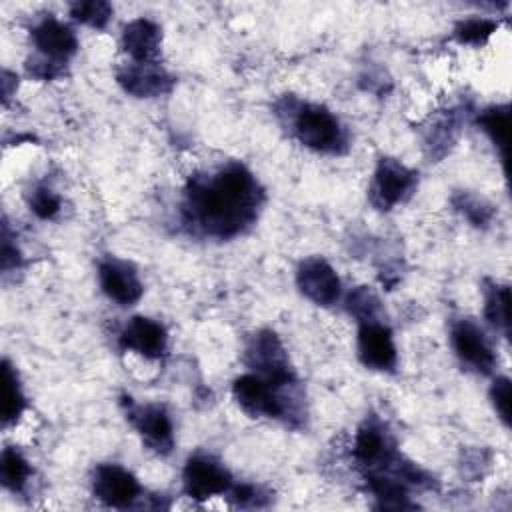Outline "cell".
I'll return each mask as SVG.
<instances>
[{
    "label": "cell",
    "mask_w": 512,
    "mask_h": 512,
    "mask_svg": "<svg viewBox=\"0 0 512 512\" xmlns=\"http://www.w3.org/2000/svg\"><path fill=\"white\" fill-rule=\"evenodd\" d=\"M264 204V190L242 164L230 162L208 174H194L184 188V224L202 236L230 240L250 230Z\"/></svg>",
    "instance_id": "cell-1"
},
{
    "label": "cell",
    "mask_w": 512,
    "mask_h": 512,
    "mask_svg": "<svg viewBox=\"0 0 512 512\" xmlns=\"http://www.w3.org/2000/svg\"><path fill=\"white\" fill-rule=\"evenodd\" d=\"M276 116L300 144L314 152L344 154L348 150L346 128L338 116L322 104L284 96L276 102Z\"/></svg>",
    "instance_id": "cell-2"
},
{
    "label": "cell",
    "mask_w": 512,
    "mask_h": 512,
    "mask_svg": "<svg viewBox=\"0 0 512 512\" xmlns=\"http://www.w3.org/2000/svg\"><path fill=\"white\" fill-rule=\"evenodd\" d=\"M416 186L418 174L412 168L396 158L384 156L374 168L372 182L368 186V200L376 210L388 212L406 202L414 194Z\"/></svg>",
    "instance_id": "cell-3"
},
{
    "label": "cell",
    "mask_w": 512,
    "mask_h": 512,
    "mask_svg": "<svg viewBox=\"0 0 512 512\" xmlns=\"http://www.w3.org/2000/svg\"><path fill=\"white\" fill-rule=\"evenodd\" d=\"M244 360L252 370H256L258 376L272 384L284 386L298 382L288 352L278 334L272 330H258L254 336H250L244 350Z\"/></svg>",
    "instance_id": "cell-4"
},
{
    "label": "cell",
    "mask_w": 512,
    "mask_h": 512,
    "mask_svg": "<svg viewBox=\"0 0 512 512\" xmlns=\"http://www.w3.org/2000/svg\"><path fill=\"white\" fill-rule=\"evenodd\" d=\"M232 484L234 482L228 468L210 454H194L184 464L182 486L186 496L196 502L226 494Z\"/></svg>",
    "instance_id": "cell-5"
},
{
    "label": "cell",
    "mask_w": 512,
    "mask_h": 512,
    "mask_svg": "<svg viewBox=\"0 0 512 512\" xmlns=\"http://www.w3.org/2000/svg\"><path fill=\"white\" fill-rule=\"evenodd\" d=\"M352 456L354 462L366 472H378L388 470L400 454L396 452L386 426L372 416L358 426L352 444Z\"/></svg>",
    "instance_id": "cell-6"
},
{
    "label": "cell",
    "mask_w": 512,
    "mask_h": 512,
    "mask_svg": "<svg viewBox=\"0 0 512 512\" xmlns=\"http://www.w3.org/2000/svg\"><path fill=\"white\" fill-rule=\"evenodd\" d=\"M450 342L462 366L476 374H490L496 366V354L484 330L470 318H460L450 326Z\"/></svg>",
    "instance_id": "cell-7"
},
{
    "label": "cell",
    "mask_w": 512,
    "mask_h": 512,
    "mask_svg": "<svg viewBox=\"0 0 512 512\" xmlns=\"http://www.w3.org/2000/svg\"><path fill=\"white\" fill-rule=\"evenodd\" d=\"M122 406L126 410V418L142 436L144 444L160 456L170 454L174 446V434L166 408L160 404H136L130 396L122 398Z\"/></svg>",
    "instance_id": "cell-8"
},
{
    "label": "cell",
    "mask_w": 512,
    "mask_h": 512,
    "mask_svg": "<svg viewBox=\"0 0 512 512\" xmlns=\"http://www.w3.org/2000/svg\"><path fill=\"white\" fill-rule=\"evenodd\" d=\"M358 360L378 372H392L398 362V352L390 326L384 320L360 322L356 338Z\"/></svg>",
    "instance_id": "cell-9"
},
{
    "label": "cell",
    "mask_w": 512,
    "mask_h": 512,
    "mask_svg": "<svg viewBox=\"0 0 512 512\" xmlns=\"http://www.w3.org/2000/svg\"><path fill=\"white\" fill-rule=\"evenodd\" d=\"M92 494L110 508H128L140 498L142 488L120 464H98L92 472Z\"/></svg>",
    "instance_id": "cell-10"
},
{
    "label": "cell",
    "mask_w": 512,
    "mask_h": 512,
    "mask_svg": "<svg viewBox=\"0 0 512 512\" xmlns=\"http://www.w3.org/2000/svg\"><path fill=\"white\" fill-rule=\"evenodd\" d=\"M298 290L316 306H332L340 300L342 284L336 270L320 256L306 258L296 270Z\"/></svg>",
    "instance_id": "cell-11"
},
{
    "label": "cell",
    "mask_w": 512,
    "mask_h": 512,
    "mask_svg": "<svg viewBox=\"0 0 512 512\" xmlns=\"http://www.w3.org/2000/svg\"><path fill=\"white\" fill-rule=\"evenodd\" d=\"M116 82L136 98H156L168 94L176 78L158 62H130L116 70Z\"/></svg>",
    "instance_id": "cell-12"
},
{
    "label": "cell",
    "mask_w": 512,
    "mask_h": 512,
    "mask_svg": "<svg viewBox=\"0 0 512 512\" xmlns=\"http://www.w3.org/2000/svg\"><path fill=\"white\" fill-rule=\"evenodd\" d=\"M102 292L120 306H132L142 298L144 286L136 268L120 258H106L98 264Z\"/></svg>",
    "instance_id": "cell-13"
},
{
    "label": "cell",
    "mask_w": 512,
    "mask_h": 512,
    "mask_svg": "<svg viewBox=\"0 0 512 512\" xmlns=\"http://www.w3.org/2000/svg\"><path fill=\"white\" fill-rule=\"evenodd\" d=\"M118 346L148 360H158L166 354L168 334L160 322L146 316H134L124 324L118 336Z\"/></svg>",
    "instance_id": "cell-14"
},
{
    "label": "cell",
    "mask_w": 512,
    "mask_h": 512,
    "mask_svg": "<svg viewBox=\"0 0 512 512\" xmlns=\"http://www.w3.org/2000/svg\"><path fill=\"white\" fill-rule=\"evenodd\" d=\"M32 42L36 46V54L64 66L78 50V38L74 30L54 16L42 18L32 28Z\"/></svg>",
    "instance_id": "cell-15"
},
{
    "label": "cell",
    "mask_w": 512,
    "mask_h": 512,
    "mask_svg": "<svg viewBox=\"0 0 512 512\" xmlns=\"http://www.w3.org/2000/svg\"><path fill=\"white\" fill-rule=\"evenodd\" d=\"M460 134V112L450 108L442 110L428 118V122L422 126V146L430 160L438 162L442 160L452 146L456 144V138Z\"/></svg>",
    "instance_id": "cell-16"
},
{
    "label": "cell",
    "mask_w": 512,
    "mask_h": 512,
    "mask_svg": "<svg viewBox=\"0 0 512 512\" xmlns=\"http://www.w3.org/2000/svg\"><path fill=\"white\" fill-rule=\"evenodd\" d=\"M160 42V26L148 18H136L122 30V48L132 62H156Z\"/></svg>",
    "instance_id": "cell-17"
},
{
    "label": "cell",
    "mask_w": 512,
    "mask_h": 512,
    "mask_svg": "<svg viewBox=\"0 0 512 512\" xmlns=\"http://www.w3.org/2000/svg\"><path fill=\"white\" fill-rule=\"evenodd\" d=\"M484 318L486 322L502 332L510 334V288L498 282H486L484 288Z\"/></svg>",
    "instance_id": "cell-18"
},
{
    "label": "cell",
    "mask_w": 512,
    "mask_h": 512,
    "mask_svg": "<svg viewBox=\"0 0 512 512\" xmlns=\"http://www.w3.org/2000/svg\"><path fill=\"white\" fill-rule=\"evenodd\" d=\"M26 408V398L20 388L16 368L4 360L2 362V424L10 426L18 422Z\"/></svg>",
    "instance_id": "cell-19"
},
{
    "label": "cell",
    "mask_w": 512,
    "mask_h": 512,
    "mask_svg": "<svg viewBox=\"0 0 512 512\" xmlns=\"http://www.w3.org/2000/svg\"><path fill=\"white\" fill-rule=\"evenodd\" d=\"M32 476V466L20 450L6 446L0 456V482L10 492H22Z\"/></svg>",
    "instance_id": "cell-20"
},
{
    "label": "cell",
    "mask_w": 512,
    "mask_h": 512,
    "mask_svg": "<svg viewBox=\"0 0 512 512\" xmlns=\"http://www.w3.org/2000/svg\"><path fill=\"white\" fill-rule=\"evenodd\" d=\"M508 104L488 106L478 114V126L498 148L502 162L506 160V142H508Z\"/></svg>",
    "instance_id": "cell-21"
},
{
    "label": "cell",
    "mask_w": 512,
    "mask_h": 512,
    "mask_svg": "<svg viewBox=\"0 0 512 512\" xmlns=\"http://www.w3.org/2000/svg\"><path fill=\"white\" fill-rule=\"evenodd\" d=\"M452 206L476 228H486L490 226L492 218H494V206L468 190H458L452 194Z\"/></svg>",
    "instance_id": "cell-22"
},
{
    "label": "cell",
    "mask_w": 512,
    "mask_h": 512,
    "mask_svg": "<svg viewBox=\"0 0 512 512\" xmlns=\"http://www.w3.org/2000/svg\"><path fill=\"white\" fill-rule=\"evenodd\" d=\"M346 310L358 320V324L382 320L384 316V306L370 286H356L354 290H350V294L346 296Z\"/></svg>",
    "instance_id": "cell-23"
},
{
    "label": "cell",
    "mask_w": 512,
    "mask_h": 512,
    "mask_svg": "<svg viewBox=\"0 0 512 512\" xmlns=\"http://www.w3.org/2000/svg\"><path fill=\"white\" fill-rule=\"evenodd\" d=\"M498 22L492 18H480V16H472V18H464L454 26V38L458 44H466V46H484L488 42V38L496 32Z\"/></svg>",
    "instance_id": "cell-24"
},
{
    "label": "cell",
    "mask_w": 512,
    "mask_h": 512,
    "mask_svg": "<svg viewBox=\"0 0 512 512\" xmlns=\"http://www.w3.org/2000/svg\"><path fill=\"white\" fill-rule=\"evenodd\" d=\"M70 16L86 26L104 28L112 16V6L104 0H88L70 4Z\"/></svg>",
    "instance_id": "cell-25"
},
{
    "label": "cell",
    "mask_w": 512,
    "mask_h": 512,
    "mask_svg": "<svg viewBox=\"0 0 512 512\" xmlns=\"http://www.w3.org/2000/svg\"><path fill=\"white\" fill-rule=\"evenodd\" d=\"M26 200H28L30 210H32L38 218H42V220L54 218V216L60 212V206H62L58 194H56L54 190H50L48 186H42V184L34 186V188L28 192Z\"/></svg>",
    "instance_id": "cell-26"
},
{
    "label": "cell",
    "mask_w": 512,
    "mask_h": 512,
    "mask_svg": "<svg viewBox=\"0 0 512 512\" xmlns=\"http://www.w3.org/2000/svg\"><path fill=\"white\" fill-rule=\"evenodd\" d=\"M510 398H512L510 380L506 376H498L490 386V400L496 414L504 422V426H510Z\"/></svg>",
    "instance_id": "cell-27"
},
{
    "label": "cell",
    "mask_w": 512,
    "mask_h": 512,
    "mask_svg": "<svg viewBox=\"0 0 512 512\" xmlns=\"http://www.w3.org/2000/svg\"><path fill=\"white\" fill-rule=\"evenodd\" d=\"M64 64H58L54 60H48L40 54H32L28 60H26V70L30 76L38 78V80H54L58 76L64 74Z\"/></svg>",
    "instance_id": "cell-28"
},
{
    "label": "cell",
    "mask_w": 512,
    "mask_h": 512,
    "mask_svg": "<svg viewBox=\"0 0 512 512\" xmlns=\"http://www.w3.org/2000/svg\"><path fill=\"white\" fill-rule=\"evenodd\" d=\"M226 494H228V500L240 508L260 506V498H264L260 488H256L252 484H232Z\"/></svg>",
    "instance_id": "cell-29"
},
{
    "label": "cell",
    "mask_w": 512,
    "mask_h": 512,
    "mask_svg": "<svg viewBox=\"0 0 512 512\" xmlns=\"http://www.w3.org/2000/svg\"><path fill=\"white\" fill-rule=\"evenodd\" d=\"M20 252L16 248V242H12L10 238V228H8V222L4 220V226H2V270L4 272H10L14 268L20 266Z\"/></svg>",
    "instance_id": "cell-30"
},
{
    "label": "cell",
    "mask_w": 512,
    "mask_h": 512,
    "mask_svg": "<svg viewBox=\"0 0 512 512\" xmlns=\"http://www.w3.org/2000/svg\"><path fill=\"white\" fill-rule=\"evenodd\" d=\"M478 462H490V458L484 456V452L476 448V450L464 454L460 466H462L464 474H468V476H472V478H478V476L482 478L484 472H486V468H484V466H478Z\"/></svg>",
    "instance_id": "cell-31"
},
{
    "label": "cell",
    "mask_w": 512,
    "mask_h": 512,
    "mask_svg": "<svg viewBox=\"0 0 512 512\" xmlns=\"http://www.w3.org/2000/svg\"><path fill=\"white\" fill-rule=\"evenodd\" d=\"M12 82H18V78H16L12 72L4 70V72H2V98H4V104H6L8 98L12 96Z\"/></svg>",
    "instance_id": "cell-32"
}]
</instances>
